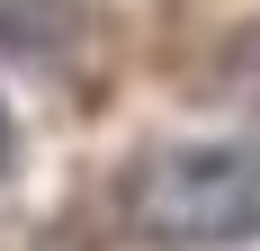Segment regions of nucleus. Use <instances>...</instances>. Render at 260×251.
Returning a JSON list of instances; mask_svg holds the SVG:
<instances>
[{
	"label": "nucleus",
	"instance_id": "f257e3e1",
	"mask_svg": "<svg viewBox=\"0 0 260 251\" xmlns=\"http://www.w3.org/2000/svg\"><path fill=\"white\" fill-rule=\"evenodd\" d=\"M126 225L161 251L260 242V144H171L153 162H135Z\"/></svg>",
	"mask_w": 260,
	"mask_h": 251
},
{
	"label": "nucleus",
	"instance_id": "f03ea898",
	"mask_svg": "<svg viewBox=\"0 0 260 251\" xmlns=\"http://www.w3.org/2000/svg\"><path fill=\"white\" fill-rule=\"evenodd\" d=\"M9 144H18V135H9V108H0V171H9Z\"/></svg>",
	"mask_w": 260,
	"mask_h": 251
}]
</instances>
